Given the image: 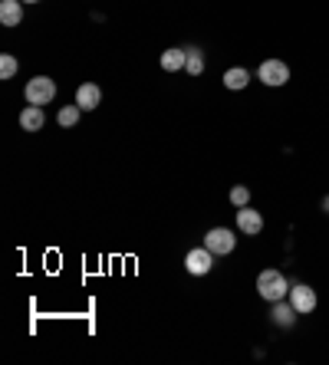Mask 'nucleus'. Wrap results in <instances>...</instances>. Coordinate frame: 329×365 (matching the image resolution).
<instances>
[{"label":"nucleus","instance_id":"nucleus-6","mask_svg":"<svg viewBox=\"0 0 329 365\" xmlns=\"http://www.w3.org/2000/svg\"><path fill=\"white\" fill-rule=\"evenodd\" d=\"M211 267H214V254L208 247H194V250L185 254V270L191 273V277H208Z\"/></svg>","mask_w":329,"mask_h":365},{"label":"nucleus","instance_id":"nucleus-13","mask_svg":"<svg viewBox=\"0 0 329 365\" xmlns=\"http://www.w3.org/2000/svg\"><path fill=\"white\" fill-rule=\"evenodd\" d=\"M188 63V50H178V46H171V50L161 53V69L165 73H181Z\"/></svg>","mask_w":329,"mask_h":365},{"label":"nucleus","instance_id":"nucleus-2","mask_svg":"<svg viewBox=\"0 0 329 365\" xmlns=\"http://www.w3.org/2000/svg\"><path fill=\"white\" fill-rule=\"evenodd\" d=\"M24 99H26V106H50L56 99V79L34 76L24 86Z\"/></svg>","mask_w":329,"mask_h":365},{"label":"nucleus","instance_id":"nucleus-4","mask_svg":"<svg viewBox=\"0 0 329 365\" xmlns=\"http://www.w3.org/2000/svg\"><path fill=\"white\" fill-rule=\"evenodd\" d=\"M204 247H208V250H211L214 257H228V254H234V247H237L234 230H231V227H211L208 234H204Z\"/></svg>","mask_w":329,"mask_h":365},{"label":"nucleus","instance_id":"nucleus-9","mask_svg":"<svg viewBox=\"0 0 329 365\" xmlns=\"http://www.w3.org/2000/svg\"><path fill=\"white\" fill-rule=\"evenodd\" d=\"M76 106L83 112H93V109H99L102 106V89L96 83H83L76 89Z\"/></svg>","mask_w":329,"mask_h":365},{"label":"nucleus","instance_id":"nucleus-15","mask_svg":"<svg viewBox=\"0 0 329 365\" xmlns=\"http://www.w3.org/2000/svg\"><path fill=\"white\" fill-rule=\"evenodd\" d=\"M79 115H83V109H79V106H63V109H59V115H56V122L63 128H73L79 122Z\"/></svg>","mask_w":329,"mask_h":365},{"label":"nucleus","instance_id":"nucleus-18","mask_svg":"<svg viewBox=\"0 0 329 365\" xmlns=\"http://www.w3.org/2000/svg\"><path fill=\"white\" fill-rule=\"evenodd\" d=\"M320 207H323V214H329V195L323 197V204H320Z\"/></svg>","mask_w":329,"mask_h":365},{"label":"nucleus","instance_id":"nucleus-12","mask_svg":"<svg viewBox=\"0 0 329 365\" xmlns=\"http://www.w3.org/2000/svg\"><path fill=\"white\" fill-rule=\"evenodd\" d=\"M221 83H224V89H234V93H241V89H247V86H250V69L231 66L228 73L221 76Z\"/></svg>","mask_w":329,"mask_h":365},{"label":"nucleus","instance_id":"nucleus-17","mask_svg":"<svg viewBox=\"0 0 329 365\" xmlns=\"http://www.w3.org/2000/svg\"><path fill=\"white\" fill-rule=\"evenodd\" d=\"M14 76H17V60L10 53H4L0 56V79H14Z\"/></svg>","mask_w":329,"mask_h":365},{"label":"nucleus","instance_id":"nucleus-14","mask_svg":"<svg viewBox=\"0 0 329 365\" xmlns=\"http://www.w3.org/2000/svg\"><path fill=\"white\" fill-rule=\"evenodd\" d=\"M185 73H188V76H201V73H204V53L198 50V46H188Z\"/></svg>","mask_w":329,"mask_h":365},{"label":"nucleus","instance_id":"nucleus-8","mask_svg":"<svg viewBox=\"0 0 329 365\" xmlns=\"http://www.w3.org/2000/svg\"><path fill=\"white\" fill-rule=\"evenodd\" d=\"M296 309L290 299H277V303H270V323L277 326V329H293L296 326Z\"/></svg>","mask_w":329,"mask_h":365},{"label":"nucleus","instance_id":"nucleus-1","mask_svg":"<svg viewBox=\"0 0 329 365\" xmlns=\"http://www.w3.org/2000/svg\"><path fill=\"white\" fill-rule=\"evenodd\" d=\"M290 287H293V283H290L287 273L277 270V267H267V270L257 273V297L267 299V303L287 299L290 297Z\"/></svg>","mask_w":329,"mask_h":365},{"label":"nucleus","instance_id":"nucleus-7","mask_svg":"<svg viewBox=\"0 0 329 365\" xmlns=\"http://www.w3.org/2000/svg\"><path fill=\"white\" fill-rule=\"evenodd\" d=\"M237 230L247 234V237H257L263 230V214L257 211V207H250V204H247V207H237Z\"/></svg>","mask_w":329,"mask_h":365},{"label":"nucleus","instance_id":"nucleus-3","mask_svg":"<svg viewBox=\"0 0 329 365\" xmlns=\"http://www.w3.org/2000/svg\"><path fill=\"white\" fill-rule=\"evenodd\" d=\"M257 79L263 86H270V89H280V86L290 83V66L283 60H277V56H270V60H263L257 66Z\"/></svg>","mask_w":329,"mask_h":365},{"label":"nucleus","instance_id":"nucleus-10","mask_svg":"<svg viewBox=\"0 0 329 365\" xmlns=\"http://www.w3.org/2000/svg\"><path fill=\"white\" fill-rule=\"evenodd\" d=\"M0 24L4 26L24 24V0H0Z\"/></svg>","mask_w":329,"mask_h":365},{"label":"nucleus","instance_id":"nucleus-5","mask_svg":"<svg viewBox=\"0 0 329 365\" xmlns=\"http://www.w3.org/2000/svg\"><path fill=\"white\" fill-rule=\"evenodd\" d=\"M290 303H293V309L300 316H310L313 309H316V306H320V297H316V289L310 287V283H293V287H290Z\"/></svg>","mask_w":329,"mask_h":365},{"label":"nucleus","instance_id":"nucleus-11","mask_svg":"<svg viewBox=\"0 0 329 365\" xmlns=\"http://www.w3.org/2000/svg\"><path fill=\"white\" fill-rule=\"evenodd\" d=\"M43 125H46L43 106H26V109H20V128H24V132H40Z\"/></svg>","mask_w":329,"mask_h":365},{"label":"nucleus","instance_id":"nucleus-19","mask_svg":"<svg viewBox=\"0 0 329 365\" xmlns=\"http://www.w3.org/2000/svg\"><path fill=\"white\" fill-rule=\"evenodd\" d=\"M24 4H40V0H24Z\"/></svg>","mask_w":329,"mask_h":365},{"label":"nucleus","instance_id":"nucleus-16","mask_svg":"<svg viewBox=\"0 0 329 365\" xmlns=\"http://www.w3.org/2000/svg\"><path fill=\"white\" fill-rule=\"evenodd\" d=\"M228 197H231V204H234V207H247V204H250V187H247V185H234Z\"/></svg>","mask_w":329,"mask_h":365}]
</instances>
